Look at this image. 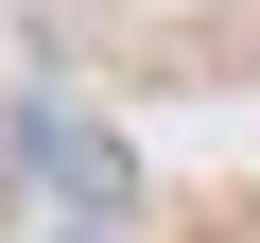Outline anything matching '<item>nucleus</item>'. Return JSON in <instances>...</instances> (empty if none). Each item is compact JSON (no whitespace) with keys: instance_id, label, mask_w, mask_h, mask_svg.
Masks as SVG:
<instances>
[{"instance_id":"nucleus-1","label":"nucleus","mask_w":260,"mask_h":243,"mask_svg":"<svg viewBox=\"0 0 260 243\" xmlns=\"http://www.w3.org/2000/svg\"><path fill=\"white\" fill-rule=\"evenodd\" d=\"M0 157H18V191H52V208H87V226L139 208V157H121L87 104H18V122H0Z\"/></svg>"}]
</instances>
